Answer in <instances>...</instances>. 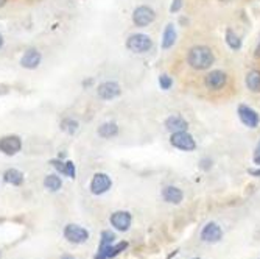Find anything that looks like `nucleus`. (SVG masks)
Instances as JSON below:
<instances>
[{
    "mask_svg": "<svg viewBox=\"0 0 260 259\" xmlns=\"http://www.w3.org/2000/svg\"><path fill=\"white\" fill-rule=\"evenodd\" d=\"M165 128L167 131L170 133H178V131H187L189 128V123L187 121L184 119V117H181L179 114H172L168 116L165 119Z\"/></svg>",
    "mask_w": 260,
    "mask_h": 259,
    "instance_id": "ddd939ff",
    "label": "nucleus"
},
{
    "mask_svg": "<svg viewBox=\"0 0 260 259\" xmlns=\"http://www.w3.org/2000/svg\"><path fill=\"white\" fill-rule=\"evenodd\" d=\"M226 42L232 50H240L242 49V39L237 36V33H234L231 30V28H228L226 30Z\"/></svg>",
    "mask_w": 260,
    "mask_h": 259,
    "instance_id": "4be33fe9",
    "label": "nucleus"
},
{
    "mask_svg": "<svg viewBox=\"0 0 260 259\" xmlns=\"http://www.w3.org/2000/svg\"><path fill=\"white\" fill-rule=\"evenodd\" d=\"M120 133V128L118 125L113 121H108V122H103L98 128H97V135H98L101 139H113L115 136H118Z\"/></svg>",
    "mask_w": 260,
    "mask_h": 259,
    "instance_id": "2eb2a0df",
    "label": "nucleus"
},
{
    "mask_svg": "<svg viewBox=\"0 0 260 259\" xmlns=\"http://www.w3.org/2000/svg\"><path fill=\"white\" fill-rule=\"evenodd\" d=\"M254 56L260 60V42H259V46L256 47V53H254Z\"/></svg>",
    "mask_w": 260,
    "mask_h": 259,
    "instance_id": "7c9ffc66",
    "label": "nucleus"
},
{
    "mask_svg": "<svg viewBox=\"0 0 260 259\" xmlns=\"http://www.w3.org/2000/svg\"><path fill=\"white\" fill-rule=\"evenodd\" d=\"M226 83H228V75L220 69L212 70L204 77V86L211 91H220L226 86Z\"/></svg>",
    "mask_w": 260,
    "mask_h": 259,
    "instance_id": "1a4fd4ad",
    "label": "nucleus"
},
{
    "mask_svg": "<svg viewBox=\"0 0 260 259\" xmlns=\"http://www.w3.org/2000/svg\"><path fill=\"white\" fill-rule=\"evenodd\" d=\"M225 2H228V0H225Z\"/></svg>",
    "mask_w": 260,
    "mask_h": 259,
    "instance_id": "c9c22d12",
    "label": "nucleus"
},
{
    "mask_svg": "<svg viewBox=\"0 0 260 259\" xmlns=\"http://www.w3.org/2000/svg\"><path fill=\"white\" fill-rule=\"evenodd\" d=\"M199 167H201L203 170H209L212 167V159L211 158H204L199 161Z\"/></svg>",
    "mask_w": 260,
    "mask_h": 259,
    "instance_id": "cd10ccee",
    "label": "nucleus"
},
{
    "mask_svg": "<svg viewBox=\"0 0 260 259\" xmlns=\"http://www.w3.org/2000/svg\"><path fill=\"white\" fill-rule=\"evenodd\" d=\"M159 86H161V89H164V91L172 89V86H173L172 77L167 75V73H162V75L159 77Z\"/></svg>",
    "mask_w": 260,
    "mask_h": 259,
    "instance_id": "393cba45",
    "label": "nucleus"
},
{
    "mask_svg": "<svg viewBox=\"0 0 260 259\" xmlns=\"http://www.w3.org/2000/svg\"><path fill=\"white\" fill-rule=\"evenodd\" d=\"M248 172H249V175H254V176H259V178H260V169H257V170H254V169H249Z\"/></svg>",
    "mask_w": 260,
    "mask_h": 259,
    "instance_id": "c756f323",
    "label": "nucleus"
},
{
    "mask_svg": "<svg viewBox=\"0 0 260 259\" xmlns=\"http://www.w3.org/2000/svg\"><path fill=\"white\" fill-rule=\"evenodd\" d=\"M63 175H64V176H69V178H75V176H77V167H75V162H73V161H65Z\"/></svg>",
    "mask_w": 260,
    "mask_h": 259,
    "instance_id": "b1692460",
    "label": "nucleus"
},
{
    "mask_svg": "<svg viewBox=\"0 0 260 259\" xmlns=\"http://www.w3.org/2000/svg\"><path fill=\"white\" fill-rule=\"evenodd\" d=\"M239 117L243 122V125H246L248 128H257L259 123H260L259 113L248 105H240L239 106Z\"/></svg>",
    "mask_w": 260,
    "mask_h": 259,
    "instance_id": "9b49d317",
    "label": "nucleus"
},
{
    "mask_svg": "<svg viewBox=\"0 0 260 259\" xmlns=\"http://www.w3.org/2000/svg\"><path fill=\"white\" fill-rule=\"evenodd\" d=\"M221 236H223L221 228L217 224H213V222L207 224L201 231V239L204 242H218L221 239Z\"/></svg>",
    "mask_w": 260,
    "mask_h": 259,
    "instance_id": "4468645a",
    "label": "nucleus"
},
{
    "mask_svg": "<svg viewBox=\"0 0 260 259\" xmlns=\"http://www.w3.org/2000/svg\"><path fill=\"white\" fill-rule=\"evenodd\" d=\"M44 188L50 192H58L59 189L63 188V180L61 176L56 173H50L44 178Z\"/></svg>",
    "mask_w": 260,
    "mask_h": 259,
    "instance_id": "aec40b11",
    "label": "nucleus"
},
{
    "mask_svg": "<svg viewBox=\"0 0 260 259\" xmlns=\"http://www.w3.org/2000/svg\"><path fill=\"white\" fill-rule=\"evenodd\" d=\"M162 198L165 200L167 203H172V205H179L184 198V194L179 188L176 186H167L162 189Z\"/></svg>",
    "mask_w": 260,
    "mask_h": 259,
    "instance_id": "dca6fc26",
    "label": "nucleus"
},
{
    "mask_svg": "<svg viewBox=\"0 0 260 259\" xmlns=\"http://www.w3.org/2000/svg\"><path fill=\"white\" fill-rule=\"evenodd\" d=\"M59 127H61L64 133H67V135L72 136L80 130V122L77 119H73V117H64L61 123H59Z\"/></svg>",
    "mask_w": 260,
    "mask_h": 259,
    "instance_id": "412c9836",
    "label": "nucleus"
},
{
    "mask_svg": "<svg viewBox=\"0 0 260 259\" xmlns=\"http://www.w3.org/2000/svg\"><path fill=\"white\" fill-rule=\"evenodd\" d=\"M22 150V138L19 135H5L0 138V152L6 156H14Z\"/></svg>",
    "mask_w": 260,
    "mask_h": 259,
    "instance_id": "423d86ee",
    "label": "nucleus"
},
{
    "mask_svg": "<svg viewBox=\"0 0 260 259\" xmlns=\"http://www.w3.org/2000/svg\"><path fill=\"white\" fill-rule=\"evenodd\" d=\"M6 2H8V0H0V8H3V6L6 5Z\"/></svg>",
    "mask_w": 260,
    "mask_h": 259,
    "instance_id": "473e14b6",
    "label": "nucleus"
},
{
    "mask_svg": "<svg viewBox=\"0 0 260 259\" xmlns=\"http://www.w3.org/2000/svg\"><path fill=\"white\" fill-rule=\"evenodd\" d=\"M156 19V11L148 5H140L132 11V24L139 28H145L153 24Z\"/></svg>",
    "mask_w": 260,
    "mask_h": 259,
    "instance_id": "7ed1b4c3",
    "label": "nucleus"
},
{
    "mask_svg": "<svg viewBox=\"0 0 260 259\" xmlns=\"http://www.w3.org/2000/svg\"><path fill=\"white\" fill-rule=\"evenodd\" d=\"M94 83H95V80L91 77V78H84L83 81H81V86H83V89H87V87L94 86Z\"/></svg>",
    "mask_w": 260,
    "mask_h": 259,
    "instance_id": "c85d7f7f",
    "label": "nucleus"
},
{
    "mask_svg": "<svg viewBox=\"0 0 260 259\" xmlns=\"http://www.w3.org/2000/svg\"><path fill=\"white\" fill-rule=\"evenodd\" d=\"M170 144H172L175 149H179L182 152H193L196 149L195 139H193V136L187 131L172 133V136H170Z\"/></svg>",
    "mask_w": 260,
    "mask_h": 259,
    "instance_id": "20e7f679",
    "label": "nucleus"
},
{
    "mask_svg": "<svg viewBox=\"0 0 260 259\" xmlns=\"http://www.w3.org/2000/svg\"><path fill=\"white\" fill-rule=\"evenodd\" d=\"M61 259H75V258L70 256V255H64V256H61Z\"/></svg>",
    "mask_w": 260,
    "mask_h": 259,
    "instance_id": "72a5a7b5",
    "label": "nucleus"
},
{
    "mask_svg": "<svg viewBox=\"0 0 260 259\" xmlns=\"http://www.w3.org/2000/svg\"><path fill=\"white\" fill-rule=\"evenodd\" d=\"M64 238L72 243H83L89 239V233L86 228L70 224L64 228Z\"/></svg>",
    "mask_w": 260,
    "mask_h": 259,
    "instance_id": "9d476101",
    "label": "nucleus"
},
{
    "mask_svg": "<svg viewBox=\"0 0 260 259\" xmlns=\"http://www.w3.org/2000/svg\"><path fill=\"white\" fill-rule=\"evenodd\" d=\"M97 95L105 102L114 100L122 95V86L114 80L103 81V83H100V86L97 87Z\"/></svg>",
    "mask_w": 260,
    "mask_h": 259,
    "instance_id": "39448f33",
    "label": "nucleus"
},
{
    "mask_svg": "<svg viewBox=\"0 0 260 259\" xmlns=\"http://www.w3.org/2000/svg\"><path fill=\"white\" fill-rule=\"evenodd\" d=\"M213 61V52L207 46H195L187 52V64L195 70H207Z\"/></svg>",
    "mask_w": 260,
    "mask_h": 259,
    "instance_id": "f257e3e1",
    "label": "nucleus"
},
{
    "mask_svg": "<svg viewBox=\"0 0 260 259\" xmlns=\"http://www.w3.org/2000/svg\"><path fill=\"white\" fill-rule=\"evenodd\" d=\"M111 225H113L118 231H126L131 226V214L128 211H115L111 216Z\"/></svg>",
    "mask_w": 260,
    "mask_h": 259,
    "instance_id": "f8f14e48",
    "label": "nucleus"
},
{
    "mask_svg": "<svg viewBox=\"0 0 260 259\" xmlns=\"http://www.w3.org/2000/svg\"><path fill=\"white\" fill-rule=\"evenodd\" d=\"M126 49L132 53H146L153 49V39L145 33H132L126 39Z\"/></svg>",
    "mask_w": 260,
    "mask_h": 259,
    "instance_id": "f03ea898",
    "label": "nucleus"
},
{
    "mask_svg": "<svg viewBox=\"0 0 260 259\" xmlns=\"http://www.w3.org/2000/svg\"><path fill=\"white\" fill-rule=\"evenodd\" d=\"M195 259H199V258H195Z\"/></svg>",
    "mask_w": 260,
    "mask_h": 259,
    "instance_id": "f704fd0d",
    "label": "nucleus"
},
{
    "mask_svg": "<svg viewBox=\"0 0 260 259\" xmlns=\"http://www.w3.org/2000/svg\"><path fill=\"white\" fill-rule=\"evenodd\" d=\"M244 83L251 92H260V70H249L244 78Z\"/></svg>",
    "mask_w": 260,
    "mask_h": 259,
    "instance_id": "6ab92c4d",
    "label": "nucleus"
},
{
    "mask_svg": "<svg viewBox=\"0 0 260 259\" xmlns=\"http://www.w3.org/2000/svg\"><path fill=\"white\" fill-rule=\"evenodd\" d=\"M114 239H115V234L113 231H103L101 233V242H100V248L98 251H103V250H106L108 247H111L114 243Z\"/></svg>",
    "mask_w": 260,
    "mask_h": 259,
    "instance_id": "5701e85b",
    "label": "nucleus"
},
{
    "mask_svg": "<svg viewBox=\"0 0 260 259\" xmlns=\"http://www.w3.org/2000/svg\"><path fill=\"white\" fill-rule=\"evenodd\" d=\"M24 178L25 176L19 169H6L3 172V181L13 184V186H20L24 183Z\"/></svg>",
    "mask_w": 260,
    "mask_h": 259,
    "instance_id": "a211bd4d",
    "label": "nucleus"
},
{
    "mask_svg": "<svg viewBox=\"0 0 260 259\" xmlns=\"http://www.w3.org/2000/svg\"><path fill=\"white\" fill-rule=\"evenodd\" d=\"M176 38H178V35H176V28L173 24H168L165 27V30L164 33H162V41H161V47L164 49V50H168V49H172L175 46V42H176Z\"/></svg>",
    "mask_w": 260,
    "mask_h": 259,
    "instance_id": "f3484780",
    "label": "nucleus"
},
{
    "mask_svg": "<svg viewBox=\"0 0 260 259\" xmlns=\"http://www.w3.org/2000/svg\"><path fill=\"white\" fill-rule=\"evenodd\" d=\"M113 188V180H111V176L105 172H97L92 180H91V192L94 195H101V194H106V192Z\"/></svg>",
    "mask_w": 260,
    "mask_h": 259,
    "instance_id": "0eeeda50",
    "label": "nucleus"
},
{
    "mask_svg": "<svg viewBox=\"0 0 260 259\" xmlns=\"http://www.w3.org/2000/svg\"><path fill=\"white\" fill-rule=\"evenodd\" d=\"M5 46V39H3V35L0 33V49H2Z\"/></svg>",
    "mask_w": 260,
    "mask_h": 259,
    "instance_id": "2f4dec72",
    "label": "nucleus"
},
{
    "mask_svg": "<svg viewBox=\"0 0 260 259\" xmlns=\"http://www.w3.org/2000/svg\"><path fill=\"white\" fill-rule=\"evenodd\" d=\"M41 63H42V53L39 52V49H36V47H28L20 56V66L28 70L38 69Z\"/></svg>",
    "mask_w": 260,
    "mask_h": 259,
    "instance_id": "6e6552de",
    "label": "nucleus"
},
{
    "mask_svg": "<svg viewBox=\"0 0 260 259\" xmlns=\"http://www.w3.org/2000/svg\"><path fill=\"white\" fill-rule=\"evenodd\" d=\"M182 2H184V0H173L172 6H170V11H172V13H178V11L182 8Z\"/></svg>",
    "mask_w": 260,
    "mask_h": 259,
    "instance_id": "bb28decb",
    "label": "nucleus"
},
{
    "mask_svg": "<svg viewBox=\"0 0 260 259\" xmlns=\"http://www.w3.org/2000/svg\"><path fill=\"white\" fill-rule=\"evenodd\" d=\"M49 164L53 167L58 173H63V172H64V164H65L64 159H61V158H53V159H50Z\"/></svg>",
    "mask_w": 260,
    "mask_h": 259,
    "instance_id": "a878e982",
    "label": "nucleus"
}]
</instances>
